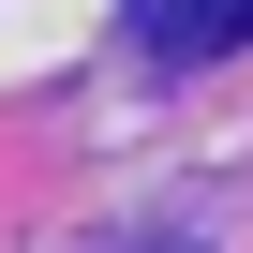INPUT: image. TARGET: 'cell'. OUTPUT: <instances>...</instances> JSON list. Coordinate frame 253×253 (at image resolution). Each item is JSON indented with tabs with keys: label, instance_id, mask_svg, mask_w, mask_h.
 I'll use <instances>...</instances> for the list:
<instances>
[{
	"label": "cell",
	"instance_id": "1",
	"mask_svg": "<svg viewBox=\"0 0 253 253\" xmlns=\"http://www.w3.org/2000/svg\"><path fill=\"white\" fill-rule=\"evenodd\" d=\"M119 15H134L149 60H223V45H253V0H119Z\"/></svg>",
	"mask_w": 253,
	"mask_h": 253
}]
</instances>
